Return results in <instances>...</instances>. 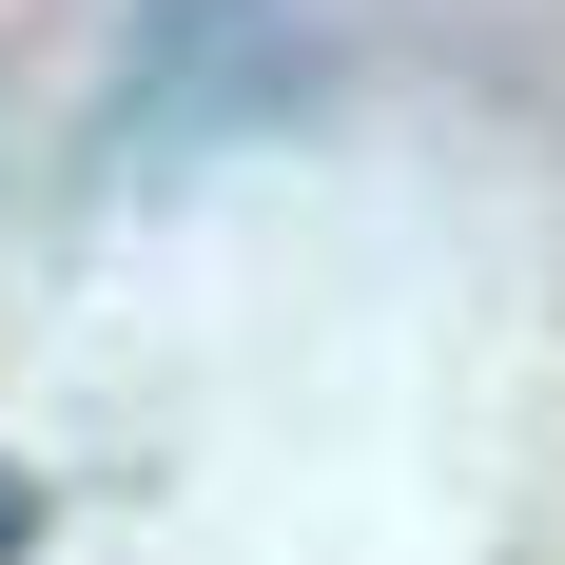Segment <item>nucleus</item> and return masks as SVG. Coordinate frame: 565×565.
Returning <instances> with one entry per match:
<instances>
[{"label":"nucleus","instance_id":"obj_1","mask_svg":"<svg viewBox=\"0 0 565 565\" xmlns=\"http://www.w3.org/2000/svg\"><path fill=\"white\" fill-rule=\"evenodd\" d=\"M20 526H40V488H20V468H0V546H20Z\"/></svg>","mask_w":565,"mask_h":565}]
</instances>
